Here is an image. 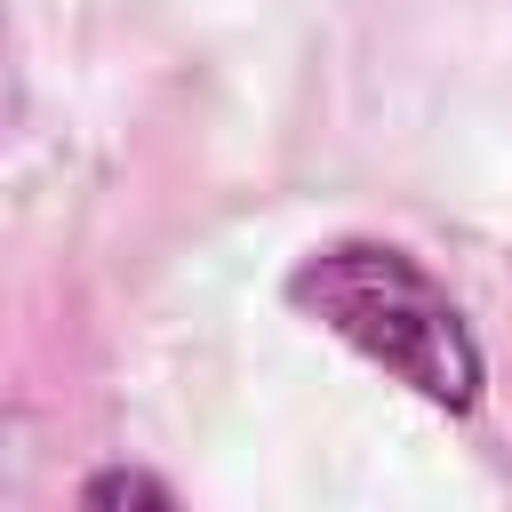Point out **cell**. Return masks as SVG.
<instances>
[{
    "mask_svg": "<svg viewBox=\"0 0 512 512\" xmlns=\"http://www.w3.org/2000/svg\"><path fill=\"white\" fill-rule=\"evenodd\" d=\"M288 304L304 320H320L328 336H344L360 360H376L392 384H408L424 408L472 416L480 408V344L464 328V312L448 304V288L392 240H328L312 256H296L288 272Z\"/></svg>",
    "mask_w": 512,
    "mask_h": 512,
    "instance_id": "6da1fadb",
    "label": "cell"
},
{
    "mask_svg": "<svg viewBox=\"0 0 512 512\" xmlns=\"http://www.w3.org/2000/svg\"><path fill=\"white\" fill-rule=\"evenodd\" d=\"M80 504H176V496L160 480H144V472H104V480L80 488Z\"/></svg>",
    "mask_w": 512,
    "mask_h": 512,
    "instance_id": "7a4b0ae2",
    "label": "cell"
}]
</instances>
